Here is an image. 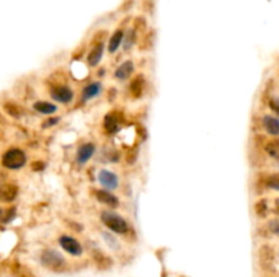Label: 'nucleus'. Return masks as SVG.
Segmentation results:
<instances>
[{
    "label": "nucleus",
    "mask_w": 279,
    "mask_h": 277,
    "mask_svg": "<svg viewBox=\"0 0 279 277\" xmlns=\"http://www.w3.org/2000/svg\"><path fill=\"white\" fill-rule=\"evenodd\" d=\"M40 262L41 265L49 269L52 272H61L64 268H66V260L64 257L57 251V250H52V249H46L41 253V257H40Z\"/></svg>",
    "instance_id": "1"
},
{
    "label": "nucleus",
    "mask_w": 279,
    "mask_h": 277,
    "mask_svg": "<svg viewBox=\"0 0 279 277\" xmlns=\"http://www.w3.org/2000/svg\"><path fill=\"white\" fill-rule=\"evenodd\" d=\"M26 163V154L21 148H10L1 157V164L8 170L22 168Z\"/></svg>",
    "instance_id": "2"
},
{
    "label": "nucleus",
    "mask_w": 279,
    "mask_h": 277,
    "mask_svg": "<svg viewBox=\"0 0 279 277\" xmlns=\"http://www.w3.org/2000/svg\"><path fill=\"white\" fill-rule=\"evenodd\" d=\"M101 220L106 227L109 228L110 231L116 234H126L128 231V223L126 222L124 217H121L119 213L110 211L102 212L101 215Z\"/></svg>",
    "instance_id": "3"
},
{
    "label": "nucleus",
    "mask_w": 279,
    "mask_h": 277,
    "mask_svg": "<svg viewBox=\"0 0 279 277\" xmlns=\"http://www.w3.org/2000/svg\"><path fill=\"white\" fill-rule=\"evenodd\" d=\"M257 261H259V266L263 271H271L274 266V261H275V250L273 246L270 244H263L257 251Z\"/></svg>",
    "instance_id": "4"
},
{
    "label": "nucleus",
    "mask_w": 279,
    "mask_h": 277,
    "mask_svg": "<svg viewBox=\"0 0 279 277\" xmlns=\"http://www.w3.org/2000/svg\"><path fill=\"white\" fill-rule=\"evenodd\" d=\"M59 243L63 247V250H66V253H68V254L74 255V257L82 255V244L79 243L75 238L70 237V235H61L60 239H59Z\"/></svg>",
    "instance_id": "5"
},
{
    "label": "nucleus",
    "mask_w": 279,
    "mask_h": 277,
    "mask_svg": "<svg viewBox=\"0 0 279 277\" xmlns=\"http://www.w3.org/2000/svg\"><path fill=\"white\" fill-rule=\"evenodd\" d=\"M99 184L102 185L105 190H115L119 186V178L115 173H112L110 170H101L98 173Z\"/></svg>",
    "instance_id": "6"
},
{
    "label": "nucleus",
    "mask_w": 279,
    "mask_h": 277,
    "mask_svg": "<svg viewBox=\"0 0 279 277\" xmlns=\"http://www.w3.org/2000/svg\"><path fill=\"white\" fill-rule=\"evenodd\" d=\"M50 97L53 98L56 102L70 103L74 99V92L68 86H57L50 91Z\"/></svg>",
    "instance_id": "7"
},
{
    "label": "nucleus",
    "mask_w": 279,
    "mask_h": 277,
    "mask_svg": "<svg viewBox=\"0 0 279 277\" xmlns=\"http://www.w3.org/2000/svg\"><path fill=\"white\" fill-rule=\"evenodd\" d=\"M94 195L101 204L109 206V208H116L119 205V198L113 193H110V190H95Z\"/></svg>",
    "instance_id": "8"
},
{
    "label": "nucleus",
    "mask_w": 279,
    "mask_h": 277,
    "mask_svg": "<svg viewBox=\"0 0 279 277\" xmlns=\"http://www.w3.org/2000/svg\"><path fill=\"white\" fill-rule=\"evenodd\" d=\"M94 152H95V147L94 144L92 143H85L82 146L78 148V152H77V160L79 164H85V163H88L92 157L94 155Z\"/></svg>",
    "instance_id": "9"
},
{
    "label": "nucleus",
    "mask_w": 279,
    "mask_h": 277,
    "mask_svg": "<svg viewBox=\"0 0 279 277\" xmlns=\"http://www.w3.org/2000/svg\"><path fill=\"white\" fill-rule=\"evenodd\" d=\"M134 61L131 60H127L123 64H120L117 67V70L115 71V78L119 80H127L130 76L134 74Z\"/></svg>",
    "instance_id": "10"
},
{
    "label": "nucleus",
    "mask_w": 279,
    "mask_h": 277,
    "mask_svg": "<svg viewBox=\"0 0 279 277\" xmlns=\"http://www.w3.org/2000/svg\"><path fill=\"white\" fill-rule=\"evenodd\" d=\"M18 196V186L14 184H3L0 189V198L4 202H11Z\"/></svg>",
    "instance_id": "11"
},
{
    "label": "nucleus",
    "mask_w": 279,
    "mask_h": 277,
    "mask_svg": "<svg viewBox=\"0 0 279 277\" xmlns=\"http://www.w3.org/2000/svg\"><path fill=\"white\" fill-rule=\"evenodd\" d=\"M102 54H104V43L99 42L94 45V48L88 54V64L90 67H97L102 59Z\"/></svg>",
    "instance_id": "12"
},
{
    "label": "nucleus",
    "mask_w": 279,
    "mask_h": 277,
    "mask_svg": "<svg viewBox=\"0 0 279 277\" xmlns=\"http://www.w3.org/2000/svg\"><path fill=\"white\" fill-rule=\"evenodd\" d=\"M263 126L268 135L279 136V119L274 116H264L263 119Z\"/></svg>",
    "instance_id": "13"
},
{
    "label": "nucleus",
    "mask_w": 279,
    "mask_h": 277,
    "mask_svg": "<svg viewBox=\"0 0 279 277\" xmlns=\"http://www.w3.org/2000/svg\"><path fill=\"white\" fill-rule=\"evenodd\" d=\"M143 90H144V78L142 75L135 76L130 83V94L132 95V98L138 99V98L142 97Z\"/></svg>",
    "instance_id": "14"
},
{
    "label": "nucleus",
    "mask_w": 279,
    "mask_h": 277,
    "mask_svg": "<svg viewBox=\"0 0 279 277\" xmlns=\"http://www.w3.org/2000/svg\"><path fill=\"white\" fill-rule=\"evenodd\" d=\"M124 42V32L119 29V30H116L113 34H112V37L109 38V43H108V50H109V53H115L117 49L120 48L121 43Z\"/></svg>",
    "instance_id": "15"
},
{
    "label": "nucleus",
    "mask_w": 279,
    "mask_h": 277,
    "mask_svg": "<svg viewBox=\"0 0 279 277\" xmlns=\"http://www.w3.org/2000/svg\"><path fill=\"white\" fill-rule=\"evenodd\" d=\"M101 83L99 81H93V83H90L89 86L85 87V90L82 92V99L83 101H90V99H93L98 95L99 92H101Z\"/></svg>",
    "instance_id": "16"
},
{
    "label": "nucleus",
    "mask_w": 279,
    "mask_h": 277,
    "mask_svg": "<svg viewBox=\"0 0 279 277\" xmlns=\"http://www.w3.org/2000/svg\"><path fill=\"white\" fill-rule=\"evenodd\" d=\"M94 258V262H95V265L98 269L101 271H106V269H109L110 266H112V260H110V257L108 255H105L104 253H101V251H95L93 255Z\"/></svg>",
    "instance_id": "17"
},
{
    "label": "nucleus",
    "mask_w": 279,
    "mask_h": 277,
    "mask_svg": "<svg viewBox=\"0 0 279 277\" xmlns=\"http://www.w3.org/2000/svg\"><path fill=\"white\" fill-rule=\"evenodd\" d=\"M104 126L108 133H115L119 130V119L116 113H108L105 116Z\"/></svg>",
    "instance_id": "18"
},
{
    "label": "nucleus",
    "mask_w": 279,
    "mask_h": 277,
    "mask_svg": "<svg viewBox=\"0 0 279 277\" xmlns=\"http://www.w3.org/2000/svg\"><path fill=\"white\" fill-rule=\"evenodd\" d=\"M33 108L36 112H39L41 114H53L57 110V106L55 103L45 102V101H39L33 105Z\"/></svg>",
    "instance_id": "19"
},
{
    "label": "nucleus",
    "mask_w": 279,
    "mask_h": 277,
    "mask_svg": "<svg viewBox=\"0 0 279 277\" xmlns=\"http://www.w3.org/2000/svg\"><path fill=\"white\" fill-rule=\"evenodd\" d=\"M264 150L270 157L279 160V139H273V140L268 141L264 147Z\"/></svg>",
    "instance_id": "20"
},
{
    "label": "nucleus",
    "mask_w": 279,
    "mask_h": 277,
    "mask_svg": "<svg viewBox=\"0 0 279 277\" xmlns=\"http://www.w3.org/2000/svg\"><path fill=\"white\" fill-rule=\"evenodd\" d=\"M137 41V30L135 29H130V32L124 36V49L130 50L134 46V43Z\"/></svg>",
    "instance_id": "21"
},
{
    "label": "nucleus",
    "mask_w": 279,
    "mask_h": 277,
    "mask_svg": "<svg viewBox=\"0 0 279 277\" xmlns=\"http://www.w3.org/2000/svg\"><path fill=\"white\" fill-rule=\"evenodd\" d=\"M4 110L8 116H11L14 119H19L21 117V109L18 108L15 103H4Z\"/></svg>",
    "instance_id": "22"
},
{
    "label": "nucleus",
    "mask_w": 279,
    "mask_h": 277,
    "mask_svg": "<svg viewBox=\"0 0 279 277\" xmlns=\"http://www.w3.org/2000/svg\"><path fill=\"white\" fill-rule=\"evenodd\" d=\"M255 211H256V215L259 217H264L267 215V211H268V205H267V201L264 200H259L256 202V205H255Z\"/></svg>",
    "instance_id": "23"
},
{
    "label": "nucleus",
    "mask_w": 279,
    "mask_h": 277,
    "mask_svg": "<svg viewBox=\"0 0 279 277\" xmlns=\"http://www.w3.org/2000/svg\"><path fill=\"white\" fill-rule=\"evenodd\" d=\"M267 186L274 190L279 192V173H275L273 175H270L267 179Z\"/></svg>",
    "instance_id": "24"
},
{
    "label": "nucleus",
    "mask_w": 279,
    "mask_h": 277,
    "mask_svg": "<svg viewBox=\"0 0 279 277\" xmlns=\"http://www.w3.org/2000/svg\"><path fill=\"white\" fill-rule=\"evenodd\" d=\"M14 273L18 275L19 277H34L33 273L29 271L28 268H25V266H21V265H18L17 268H14Z\"/></svg>",
    "instance_id": "25"
},
{
    "label": "nucleus",
    "mask_w": 279,
    "mask_h": 277,
    "mask_svg": "<svg viewBox=\"0 0 279 277\" xmlns=\"http://www.w3.org/2000/svg\"><path fill=\"white\" fill-rule=\"evenodd\" d=\"M268 228H270V231H271L274 235L279 237V219H274V220H271V222L268 223Z\"/></svg>",
    "instance_id": "26"
},
{
    "label": "nucleus",
    "mask_w": 279,
    "mask_h": 277,
    "mask_svg": "<svg viewBox=\"0 0 279 277\" xmlns=\"http://www.w3.org/2000/svg\"><path fill=\"white\" fill-rule=\"evenodd\" d=\"M144 27H146V21H144L143 18H137V19H135V27H134V29L138 32V30H143Z\"/></svg>",
    "instance_id": "27"
},
{
    "label": "nucleus",
    "mask_w": 279,
    "mask_h": 277,
    "mask_svg": "<svg viewBox=\"0 0 279 277\" xmlns=\"http://www.w3.org/2000/svg\"><path fill=\"white\" fill-rule=\"evenodd\" d=\"M270 108H271V110H274V112L279 116V98L271 99V102H270Z\"/></svg>",
    "instance_id": "28"
},
{
    "label": "nucleus",
    "mask_w": 279,
    "mask_h": 277,
    "mask_svg": "<svg viewBox=\"0 0 279 277\" xmlns=\"http://www.w3.org/2000/svg\"><path fill=\"white\" fill-rule=\"evenodd\" d=\"M7 215H8V216L3 219V222H4V223H8L10 220H12V219H14V216H15V208H10V209L7 211Z\"/></svg>",
    "instance_id": "29"
},
{
    "label": "nucleus",
    "mask_w": 279,
    "mask_h": 277,
    "mask_svg": "<svg viewBox=\"0 0 279 277\" xmlns=\"http://www.w3.org/2000/svg\"><path fill=\"white\" fill-rule=\"evenodd\" d=\"M43 167H44V166H43V163H36V164H32V168L37 170V171H39V170H41Z\"/></svg>",
    "instance_id": "30"
},
{
    "label": "nucleus",
    "mask_w": 279,
    "mask_h": 277,
    "mask_svg": "<svg viewBox=\"0 0 279 277\" xmlns=\"http://www.w3.org/2000/svg\"><path fill=\"white\" fill-rule=\"evenodd\" d=\"M56 122H57V119H49V121H48V122H46L44 126H48V125H53V124H56Z\"/></svg>",
    "instance_id": "31"
},
{
    "label": "nucleus",
    "mask_w": 279,
    "mask_h": 277,
    "mask_svg": "<svg viewBox=\"0 0 279 277\" xmlns=\"http://www.w3.org/2000/svg\"><path fill=\"white\" fill-rule=\"evenodd\" d=\"M275 212L279 215V197L275 200Z\"/></svg>",
    "instance_id": "32"
}]
</instances>
